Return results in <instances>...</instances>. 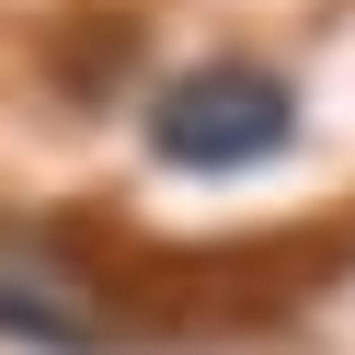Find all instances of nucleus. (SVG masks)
<instances>
[{
	"instance_id": "1",
	"label": "nucleus",
	"mask_w": 355,
	"mask_h": 355,
	"mask_svg": "<svg viewBox=\"0 0 355 355\" xmlns=\"http://www.w3.org/2000/svg\"><path fill=\"white\" fill-rule=\"evenodd\" d=\"M286 138H298V92L263 58H207V69H184V80L149 92V161L207 172V184L286 161Z\"/></svg>"
}]
</instances>
